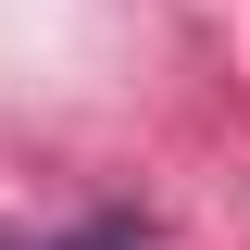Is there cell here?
<instances>
[{"instance_id": "obj_1", "label": "cell", "mask_w": 250, "mask_h": 250, "mask_svg": "<svg viewBox=\"0 0 250 250\" xmlns=\"http://www.w3.org/2000/svg\"><path fill=\"white\" fill-rule=\"evenodd\" d=\"M62 250H150V225H125V213H113V225H88V238H62Z\"/></svg>"}]
</instances>
